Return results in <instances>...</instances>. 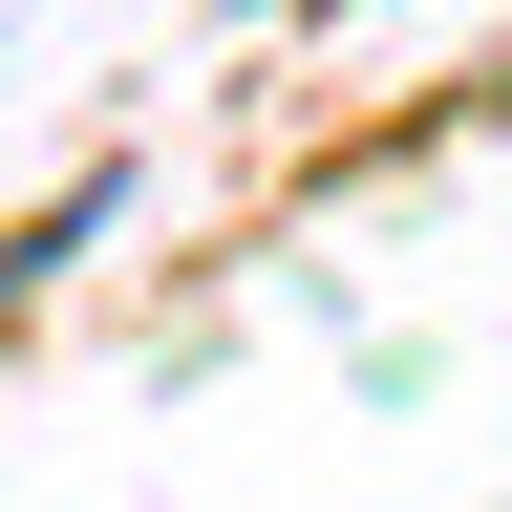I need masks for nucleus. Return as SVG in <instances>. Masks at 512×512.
Masks as SVG:
<instances>
[]
</instances>
